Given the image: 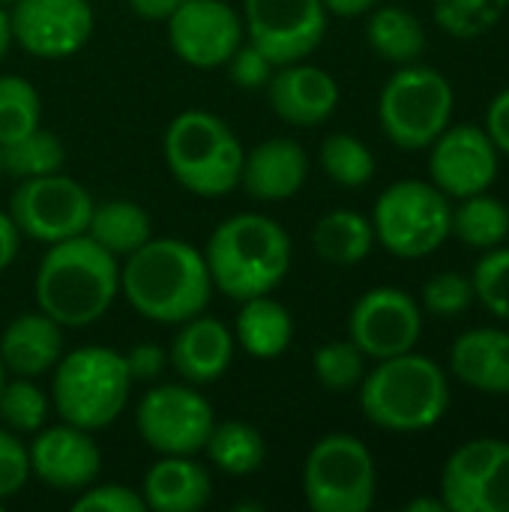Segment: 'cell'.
I'll list each match as a JSON object with an SVG mask.
<instances>
[{"mask_svg": "<svg viewBox=\"0 0 509 512\" xmlns=\"http://www.w3.org/2000/svg\"><path fill=\"white\" fill-rule=\"evenodd\" d=\"M471 303H474L471 276H468V273H459V270L435 273V276L423 285V294H420V306H423L429 315H438V318L462 315V312L471 309Z\"/></svg>", "mask_w": 509, "mask_h": 512, "instance_id": "38", "label": "cell"}, {"mask_svg": "<svg viewBox=\"0 0 509 512\" xmlns=\"http://www.w3.org/2000/svg\"><path fill=\"white\" fill-rule=\"evenodd\" d=\"M360 411L384 432H426L450 411L447 372L417 351L375 360L360 381Z\"/></svg>", "mask_w": 509, "mask_h": 512, "instance_id": "4", "label": "cell"}, {"mask_svg": "<svg viewBox=\"0 0 509 512\" xmlns=\"http://www.w3.org/2000/svg\"><path fill=\"white\" fill-rule=\"evenodd\" d=\"M243 30L276 66L306 60L324 42V0H243Z\"/></svg>", "mask_w": 509, "mask_h": 512, "instance_id": "12", "label": "cell"}, {"mask_svg": "<svg viewBox=\"0 0 509 512\" xmlns=\"http://www.w3.org/2000/svg\"><path fill=\"white\" fill-rule=\"evenodd\" d=\"M234 333L210 315H195L183 324H177V336L168 348V363L174 366V372L201 387V384H213L219 381L231 360H234Z\"/></svg>", "mask_w": 509, "mask_h": 512, "instance_id": "19", "label": "cell"}, {"mask_svg": "<svg viewBox=\"0 0 509 512\" xmlns=\"http://www.w3.org/2000/svg\"><path fill=\"white\" fill-rule=\"evenodd\" d=\"M36 309L63 330L96 324L120 297V258L87 234L51 243L33 279Z\"/></svg>", "mask_w": 509, "mask_h": 512, "instance_id": "2", "label": "cell"}, {"mask_svg": "<svg viewBox=\"0 0 509 512\" xmlns=\"http://www.w3.org/2000/svg\"><path fill=\"white\" fill-rule=\"evenodd\" d=\"M63 357V327L42 309L15 315L0 333V363L6 375L39 378Z\"/></svg>", "mask_w": 509, "mask_h": 512, "instance_id": "21", "label": "cell"}, {"mask_svg": "<svg viewBox=\"0 0 509 512\" xmlns=\"http://www.w3.org/2000/svg\"><path fill=\"white\" fill-rule=\"evenodd\" d=\"M300 483L312 512H369L378 495L375 456L357 435H324L306 453Z\"/></svg>", "mask_w": 509, "mask_h": 512, "instance_id": "9", "label": "cell"}, {"mask_svg": "<svg viewBox=\"0 0 509 512\" xmlns=\"http://www.w3.org/2000/svg\"><path fill=\"white\" fill-rule=\"evenodd\" d=\"M366 15V42L381 60L393 66H408L423 57L429 39L423 21L411 9L378 3Z\"/></svg>", "mask_w": 509, "mask_h": 512, "instance_id": "25", "label": "cell"}, {"mask_svg": "<svg viewBox=\"0 0 509 512\" xmlns=\"http://www.w3.org/2000/svg\"><path fill=\"white\" fill-rule=\"evenodd\" d=\"M30 477V459H27V444L0 426V504L15 498Z\"/></svg>", "mask_w": 509, "mask_h": 512, "instance_id": "41", "label": "cell"}, {"mask_svg": "<svg viewBox=\"0 0 509 512\" xmlns=\"http://www.w3.org/2000/svg\"><path fill=\"white\" fill-rule=\"evenodd\" d=\"M93 204V195L78 180L57 171L18 180L6 213L12 216L21 237L51 246L87 234Z\"/></svg>", "mask_w": 509, "mask_h": 512, "instance_id": "10", "label": "cell"}, {"mask_svg": "<svg viewBox=\"0 0 509 512\" xmlns=\"http://www.w3.org/2000/svg\"><path fill=\"white\" fill-rule=\"evenodd\" d=\"M27 459L30 474L57 492H81L96 483L102 471V450L93 441V432L63 420L33 432Z\"/></svg>", "mask_w": 509, "mask_h": 512, "instance_id": "17", "label": "cell"}, {"mask_svg": "<svg viewBox=\"0 0 509 512\" xmlns=\"http://www.w3.org/2000/svg\"><path fill=\"white\" fill-rule=\"evenodd\" d=\"M369 219L375 243L402 261L426 258L453 237V201L432 180L390 183Z\"/></svg>", "mask_w": 509, "mask_h": 512, "instance_id": "7", "label": "cell"}, {"mask_svg": "<svg viewBox=\"0 0 509 512\" xmlns=\"http://www.w3.org/2000/svg\"><path fill=\"white\" fill-rule=\"evenodd\" d=\"M204 252L177 237H150L120 261V294L147 321L183 324L201 315L213 297Z\"/></svg>", "mask_w": 509, "mask_h": 512, "instance_id": "1", "label": "cell"}, {"mask_svg": "<svg viewBox=\"0 0 509 512\" xmlns=\"http://www.w3.org/2000/svg\"><path fill=\"white\" fill-rule=\"evenodd\" d=\"M405 512H447L441 498H414L405 504Z\"/></svg>", "mask_w": 509, "mask_h": 512, "instance_id": "48", "label": "cell"}, {"mask_svg": "<svg viewBox=\"0 0 509 512\" xmlns=\"http://www.w3.org/2000/svg\"><path fill=\"white\" fill-rule=\"evenodd\" d=\"M453 108L450 78L435 66L408 63L387 78L378 96V123L396 147L426 150L453 123Z\"/></svg>", "mask_w": 509, "mask_h": 512, "instance_id": "8", "label": "cell"}, {"mask_svg": "<svg viewBox=\"0 0 509 512\" xmlns=\"http://www.w3.org/2000/svg\"><path fill=\"white\" fill-rule=\"evenodd\" d=\"M273 114L288 126H321L339 108V81L306 60L276 66L270 84L264 87Z\"/></svg>", "mask_w": 509, "mask_h": 512, "instance_id": "18", "label": "cell"}, {"mask_svg": "<svg viewBox=\"0 0 509 512\" xmlns=\"http://www.w3.org/2000/svg\"><path fill=\"white\" fill-rule=\"evenodd\" d=\"M225 69H228V78L240 90H264L270 84L273 72H276V63L258 45H252L249 39H243L240 48L228 57Z\"/></svg>", "mask_w": 509, "mask_h": 512, "instance_id": "40", "label": "cell"}, {"mask_svg": "<svg viewBox=\"0 0 509 512\" xmlns=\"http://www.w3.org/2000/svg\"><path fill=\"white\" fill-rule=\"evenodd\" d=\"M0 507H3V504H0Z\"/></svg>", "mask_w": 509, "mask_h": 512, "instance_id": "53", "label": "cell"}, {"mask_svg": "<svg viewBox=\"0 0 509 512\" xmlns=\"http://www.w3.org/2000/svg\"><path fill=\"white\" fill-rule=\"evenodd\" d=\"M509 0H432L435 24L453 39H480L507 15Z\"/></svg>", "mask_w": 509, "mask_h": 512, "instance_id": "35", "label": "cell"}, {"mask_svg": "<svg viewBox=\"0 0 509 512\" xmlns=\"http://www.w3.org/2000/svg\"><path fill=\"white\" fill-rule=\"evenodd\" d=\"M72 512H147L141 489L120 483H90L72 501Z\"/></svg>", "mask_w": 509, "mask_h": 512, "instance_id": "39", "label": "cell"}, {"mask_svg": "<svg viewBox=\"0 0 509 512\" xmlns=\"http://www.w3.org/2000/svg\"><path fill=\"white\" fill-rule=\"evenodd\" d=\"M123 357H126V369H129L132 384L156 381L165 372V366H168V348H162L156 342H138Z\"/></svg>", "mask_w": 509, "mask_h": 512, "instance_id": "43", "label": "cell"}, {"mask_svg": "<svg viewBox=\"0 0 509 512\" xmlns=\"http://www.w3.org/2000/svg\"><path fill=\"white\" fill-rule=\"evenodd\" d=\"M0 177H3V162H0Z\"/></svg>", "mask_w": 509, "mask_h": 512, "instance_id": "52", "label": "cell"}, {"mask_svg": "<svg viewBox=\"0 0 509 512\" xmlns=\"http://www.w3.org/2000/svg\"><path fill=\"white\" fill-rule=\"evenodd\" d=\"M483 129L489 132V138H492V144L498 147V153H501V156H509V87L507 90H501V93L489 102Z\"/></svg>", "mask_w": 509, "mask_h": 512, "instance_id": "44", "label": "cell"}, {"mask_svg": "<svg viewBox=\"0 0 509 512\" xmlns=\"http://www.w3.org/2000/svg\"><path fill=\"white\" fill-rule=\"evenodd\" d=\"M312 246L321 261L336 267H354L375 249L372 219L357 210H330L312 231Z\"/></svg>", "mask_w": 509, "mask_h": 512, "instance_id": "27", "label": "cell"}, {"mask_svg": "<svg viewBox=\"0 0 509 512\" xmlns=\"http://www.w3.org/2000/svg\"><path fill=\"white\" fill-rule=\"evenodd\" d=\"M474 300L483 303L486 312L509 321V246H495L480 255L471 273Z\"/></svg>", "mask_w": 509, "mask_h": 512, "instance_id": "37", "label": "cell"}, {"mask_svg": "<svg viewBox=\"0 0 509 512\" xmlns=\"http://www.w3.org/2000/svg\"><path fill=\"white\" fill-rule=\"evenodd\" d=\"M129 9L144 18V21H168V15L183 3V0H126Z\"/></svg>", "mask_w": 509, "mask_h": 512, "instance_id": "46", "label": "cell"}, {"mask_svg": "<svg viewBox=\"0 0 509 512\" xmlns=\"http://www.w3.org/2000/svg\"><path fill=\"white\" fill-rule=\"evenodd\" d=\"M18 249H21V231L15 228L12 216L0 210V273L12 267V261L18 258Z\"/></svg>", "mask_w": 509, "mask_h": 512, "instance_id": "45", "label": "cell"}, {"mask_svg": "<svg viewBox=\"0 0 509 512\" xmlns=\"http://www.w3.org/2000/svg\"><path fill=\"white\" fill-rule=\"evenodd\" d=\"M132 378L126 357L108 345H81L51 369V408L63 423L96 432L126 408Z\"/></svg>", "mask_w": 509, "mask_h": 512, "instance_id": "6", "label": "cell"}, {"mask_svg": "<svg viewBox=\"0 0 509 512\" xmlns=\"http://www.w3.org/2000/svg\"><path fill=\"white\" fill-rule=\"evenodd\" d=\"M318 162L324 168V174L342 186V189H363L366 183H372L375 177V153L369 150L366 141H360L351 132H333L321 141L318 150Z\"/></svg>", "mask_w": 509, "mask_h": 512, "instance_id": "31", "label": "cell"}, {"mask_svg": "<svg viewBox=\"0 0 509 512\" xmlns=\"http://www.w3.org/2000/svg\"><path fill=\"white\" fill-rule=\"evenodd\" d=\"M171 51L195 69H219L246 39L243 15L228 0H183L168 15Z\"/></svg>", "mask_w": 509, "mask_h": 512, "instance_id": "15", "label": "cell"}, {"mask_svg": "<svg viewBox=\"0 0 509 512\" xmlns=\"http://www.w3.org/2000/svg\"><path fill=\"white\" fill-rule=\"evenodd\" d=\"M474 512H509V441H501L489 471L477 486Z\"/></svg>", "mask_w": 509, "mask_h": 512, "instance_id": "42", "label": "cell"}, {"mask_svg": "<svg viewBox=\"0 0 509 512\" xmlns=\"http://www.w3.org/2000/svg\"><path fill=\"white\" fill-rule=\"evenodd\" d=\"M3 384H6V369H3V363H0V390H3Z\"/></svg>", "mask_w": 509, "mask_h": 512, "instance_id": "50", "label": "cell"}, {"mask_svg": "<svg viewBox=\"0 0 509 512\" xmlns=\"http://www.w3.org/2000/svg\"><path fill=\"white\" fill-rule=\"evenodd\" d=\"M51 396L33 378H12L0 390V426L15 435H33L48 423Z\"/></svg>", "mask_w": 509, "mask_h": 512, "instance_id": "34", "label": "cell"}, {"mask_svg": "<svg viewBox=\"0 0 509 512\" xmlns=\"http://www.w3.org/2000/svg\"><path fill=\"white\" fill-rule=\"evenodd\" d=\"M381 0H324L327 12L330 15H339V18H357V15H366L372 6H378Z\"/></svg>", "mask_w": 509, "mask_h": 512, "instance_id": "47", "label": "cell"}, {"mask_svg": "<svg viewBox=\"0 0 509 512\" xmlns=\"http://www.w3.org/2000/svg\"><path fill=\"white\" fill-rule=\"evenodd\" d=\"M162 156L171 177L198 198H222L240 186L243 144L237 132L213 111H180L162 138Z\"/></svg>", "mask_w": 509, "mask_h": 512, "instance_id": "5", "label": "cell"}, {"mask_svg": "<svg viewBox=\"0 0 509 512\" xmlns=\"http://www.w3.org/2000/svg\"><path fill=\"white\" fill-rule=\"evenodd\" d=\"M42 126V96L21 75H0V147Z\"/></svg>", "mask_w": 509, "mask_h": 512, "instance_id": "33", "label": "cell"}, {"mask_svg": "<svg viewBox=\"0 0 509 512\" xmlns=\"http://www.w3.org/2000/svg\"><path fill=\"white\" fill-rule=\"evenodd\" d=\"M423 336V306L402 288L381 285L357 297L348 315V339L366 360H387L417 348Z\"/></svg>", "mask_w": 509, "mask_h": 512, "instance_id": "13", "label": "cell"}, {"mask_svg": "<svg viewBox=\"0 0 509 512\" xmlns=\"http://www.w3.org/2000/svg\"><path fill=\"white\" fill-rule=\"evenodd\" d=\"M141 495L153 512H198L210 504L213 480L195 456H159L141 480Z\"/></svg>", "mask_w": 509, "mask_h": 512, "instance_id": "23", "label": "cell"}, {"mask_svg": "<svg viewBox=\"0 0 509 512\" xmlns=\"http://www.w3.org/2000/svg\"><path fill=\"white\" fill-rule=\"evenodd\" d=\"M12 42L39 60L78 54L96 27L90 0H15L9 6Z\"/></svg>", "mask_w": 509, "mask_h": 512, "instance_id": "14", "label": "cell"}, {"mask_svg": "<svg viewBox=\"0 0 509 512\" xmlns=\"http://www.w3.org/2000/svg\"><path fill=\"white\" fill-rule=\"evenodd\" d=\"M501 447V438H474L453 450V456L444 462L441 471V501L447 512H474V495L489 471L495 453Z\"/></svg>", "mask_w": 509, "mask_h": 512, "instance_id": "28", "label": "cell"}, {"mask_svg": "<svg viewBox=\"0 0 509 512\" xmlns=\"http://www.w3.org/2000/svg\"><path fill=\"white\" fill-rule=\"evenodd\" d=\"M15 0H0V6H12Z\"/></svg>", "mask_w": 509, "mask_h": 512, "instance_id": "51", "label": "cell"}, {"mask_svg": "<svg viewBox=\"0 0 509 512\" xmlns=\"http://www.w3.org/2000/svg\"><path fill=\"white\" fill-rule=\"evenodd\" d=\"M309 177V153L294 138H267L246 150L240 186L258 201H288Z\"/></svg>", "mask_w": 509, "mask_h": 512, "instance_id": "20", "label": "cell"}, {"mask_svg": "<svg viewBox=\"0 0 509 512\" xmlns=\"http://www.w3.org/2000/svg\"><path fill=\"white\" fill-rule=\"evenodd\" d=\"M12 45V24H9V6H0V60L6 57Z\"/></svg>", "mask_w": 509, "mask_h": 512, "instance_id": "49", "label": "cell"}, {"mask_svg": "<svg viewBox=\"0 0 509 512\" xmlns=\"http://www.w3.org/2000/svg\"><path fill=\"white\" fill-rule=\"evenodd\" d=\"M0 162H3V174L15 177V180H27V177H42V174H57L63 171L66 162V150L63 141L48 132V129H33L24 138L3 144L0 147Z\"/></svg>", "mask_w": 509, "mask_h": 512, "instance_id": "32", "label": "cell"}, {"mask_svg": "<svg viewBox=\"0 0 509 512\" xmlns=\"http://www.w3.org/2000/svg\"><path fill=\"white\" fill-rule=\"evenodd\" d=\"M204 453L216 471L228 477H249L267 462V441L255 426L243 420H216Z\"/></svg>", "mask_w": 509, "mask_h": 512, "instance_id": "29", "label": "cell"}, {"mask_svg": "<svg viewBox=\"0 0 509 512\" xmlns=\"http://www.w3.org/2000/svg\"><path fill=\"white\" fill-rule=\"evenodd\" d=\"M294 315L273 294L249 297L234 318V342L255 360H276L291 348Z\"/></svg>", "mask_w": 509, "mask_h": 512, "instance_id": "24", "label": "cell"}, {"mask_svg": "<svg viewBox=\"0 0 509 512\" xmlns=\"http://www.w3.org/2000/svg\"><path fill=\"white\" fill-rule=\"evenodd\" d=\"M216 426V411L195 384H159L147 390L135 411L141 441L159 456H198Z\"/></svg>", "mask_w": 509, "mask_h": 512, "instance_id": "11", "label": "cell"}, {"mask_svg": "<svg viewBox=\"0 0 509 512\" xmlns=\"http://www.w3.org/2000/svg\"><path fill=\"white\" fill-rule=\"evenodd\" d=\"M453 237H459L471 249H495L509 237V207L486 192L459 198L453 204Z\"/></svg>", "mask_w": 509, "mask_h": 512, "instance_id": "30", "label": "cell"}, {"mask_svg": "<svg viewBox=\"0 0 509 512\" xmlns=\"http://www.w3.org/2000/svg\"><path fill=\"white\" fill-rule=\"evenodd\" d=\"M450 372L471 390L509 396V330L474 327L450 348Z\"/></svg>", "mask_w": 509, "mask_h": 512, "instance_id": "22", "label": "cell"}, {"mask_svg": "<svg viewBox=\"0 0 509 512\" xmlns=\"http://www.w3.org/2000/svg\"><path fill=\"white\" fill-rule=\"evenodd\" d=\"M312 372L324 390L348 393V390H357L366 375V354L351 339H333L315 351Z\"/></svg>", "mask_w": 509, "mask_h": 512, "instance_id": "36", "label": "cell"}, {"mask_svg": "<svg viewBox=\"0 0 509 512\" xmlns=\"http://www.w3.org/2000/svg\"><path fill=\"white\" fill-rule=\"evenodd\" d=\"M429 177L450 198H468L492 189L501 168V153L483 126H447L429 147Z\"/></svg>", "mask_w": 509, "mask_h": 512, "instance_id": "16", "label": "cell"}, {"mask_svg": "<svg viewBox=\"0 0 509 512\" xmlns=\"http://www.w3.org/2000/svg\"><path fill=\"white\" fill-rule=\"evenodd\" d=\"M201 252L213 288L237 303L273 294L294 261L288 231L264 213H234L222 219Z\"/></svg>", "mask_w": 509, "mask_h": 512, "instance_id": "3", "label": "cell"}, {"mask_svg": "<svg viewBox=\"0 0 509 512\" xmlns=\"http://www.w3.org/2000/svg\"><path fill=\"white\" fill-rule=\"evenodd\" d=\"M87 237L123 261L153 237V219L138 201L111 198V201L93 204Z\"/></svg>", "mask_w": 509, "mask_h": 512, "instance_id": "26", "label": "cell"}]
</instances>
